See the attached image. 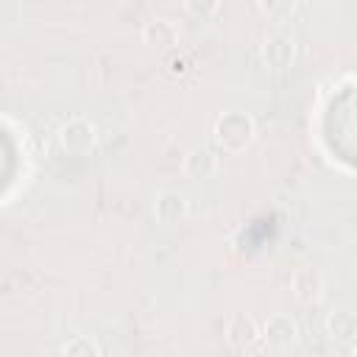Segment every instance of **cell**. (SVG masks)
<instances>
[{
	"instance_id": "obj_9",
	"label": "cell",
	"mask_w": 357,
	"mask_h": 357,
	"mask_svg": "<svg viewBox=\"0 0 357 357\" xmlns=\"http://www.w3.org/2000/svg\"><path fill=\"white\" fill-rule=\"evenodd\" d=\"M142 42L151 50L165 53V50H170V47L178 45V28H176V22H170L165 17H153V20H148L142 25Z\"/></svg>"
},
{
	"instance_id": "obj_3",
	"label": "cell",
	"mask_w": 357,
	"mask_h": 357,
	"mask_svg": "<svg viewBox=\"0 0 357 357\" xmlns=\"http://www.w3.org/2000/svg\"><path fill=\"white\" fill-rule=\"evenodd\" d=\"M223 340H226V346L234 349V351H248V349H254V346L262 340V326H259L251 315L234 312V315L226 321V326H223Z\"/></svg>"
},
{
	"instance_id": "obj_13",
	"label": "cell",
	"mask_w": 357,
	"mask_h": 357,
	"mask_svg": "<svg viewBox=\"0 0 357 357\" xmlns=\"http://www.w3.org/2000/svg\"><path fill=\"white\" fill-rule=\"evenodd\" d=\"M61 354H67V357H98L100 346L89 335H75L73 340H67L61 346Z\"/></svg>"
},
{
	"instance_id": "obj_1",
	"label": "cell",
	"mask_w": 357,
	"mask_h": 357,
	"mask_svg": "<svg viewBox=\"0 0 357 357\" xmlns=\"http://www.w3.org/2000/svg\"><path fill=\"white\" fill-rule=\"evenodd\" d=\"M212 134H215V142L226 153H243L257 137V123H254V117L248 112L231 109V112H223L215 120Z\"/></svg>"
},
{
	"instance_id": "obj_10",
	"label": "cell",
	"mask_w": 357,
	"mask_h": 357,
	"mask_svg": "<svg viewBox=\"0 0 357 357\" xmlns=\"http://www.w3.org/2000/svg\"><path fill=\"white\" fill-rule=\"evenodd\" d=\"M326 332L335 340H357V312L340 307L335 312H329L326 318Z\"/></svg>"
},
{
	"instance_id": "obj_7",
	"label": "cell",
	"mask_w": 357,
	"mask_h": 357,
	"mask_svg": "<svg viewBox=\"0 0 357 357\" xmlns=\"http://www.w3.org/2000/svg\"><path fill=\"white\" fill-rule=\"evenodd\" d=\"M262 61L268 70H287L296 61V39L287 33H271L262 42Z\"/></svg>"
},
{
	"instance_id": "obj_12",
	"label": "cell",
	"mask_w": 357,
	"mask_h": 357,
	"mask_svg": "<svg viewBox=\"0 0 357 357\" xmlns=\"http://www.w3.org/2000/svg\"><path fill=\"white\" fill-rule=\"evenodd\" d=\"M257 6H259V14L268 22L284 25V22L293 20V14L298 8V0H257Z\"/></svg>"
},
{
	"instance_id": "obj_4",
	"label": "cell",
	"mask_w": 357,
	"mask_h": 357,
	"mask_svg": "<svg viewBox=\"0 0 357 357\" xmlns=\"http://www.w3.org/2000/svg\"><path fill=\"white\" fill-rule=\"evenodd\" d=\"M156 223L162 226H176V223H184L187 215H190V201L184 192L178 190H162L156 198H153V206H151Z\"/></svg>"
},
{
	"instance_id": "obj_5",
	"label": "cell",
	"mask_w": 357,
	"mask_h": 357,
	"mask_svg": "<svg viewBox=\"0 0 357 357\" xmlns=\"http://www.w3.org/2000/svg\"><path fill=\"white\" fill-rule=\"evenodd\" d=\"M290 290L296 296V301L301 304H318L324 298V290H326V279L318 268L312 265H304V268H296L293 276H290Z\"/></svg>"
},
{
	"instance_id": "obj_6",
	"label": "cell",
	"mask_w": 357,
	"mask_h": 357,
	"mask_svg": "<svg viewBox=\"0 0 357 357\" xmlns=\"http://www.w3.org/2000/svg\"><path fill=\"white\" fill-rule=\"evenodd\" d=\"M262 340L276 349V351H284L290 349L296 340H298V324L287 315V312H273L265 318L262 324Z\"/></svg>"
},
{
	"instance_id": "obj_8",
	"label": "cell",
	"mask_w": 357,
	"mask_h": 357,
	"mask_svg": "<svg viewBox=\"0 0 357 357\" xmlns=\"http://www.w3.org/2000/svg\"><path fill=\"white\" fill-rule=\"evenodd\" d=\"M181 170H184V176H190V178H212V176L220 170V159H218V153H215L212 148H206V145H192V148L184 153V159H181Z\"/></svg>"
},
{
	"instance_id": "obj_2",
	"label": "cell",
	"mask_w": 357,
	"mask_h": 357,
	"mask_svg": "<svg viewBox=\"0 0 357 357\" xmlns=\"http://www.w3.org/2000/svg\"><path fill=\"white\" fill-rule=\"evenodd\" d=\"M98 142V128L89 117H70L59 128V148L67 156H89Z\"/></svg>"
},
{
	"instance_id": "obj_14",
	"label": "cell",
	"mask_w": 357,
	"mask_h": 357,
	"mask_svg": "<svg viewBox=\"0 0 357 357\" xmlns=\"http://www.w3.org/2000/svg\"><path fill=\"white\" fill-rule=\"evenodd\" d=\"M181 3H184L187 14H192L195 20H209L220 8V0H181Z\"/></svg>"
},
{
	"instance_id": "obj_15",
	"label": "cell",
	"mask_w": 357,
	"mask_h": 357,
	"mask_svg": "<svg viewBox=\"0 0 357 357\" xmlns=\"http://www.w3.org/2000/svg\"><path fill=\"white\" fill-rule=\"evenodd\" d=\"M351 354H357V343H351Z\"/></svg>"
},
{
	"instance_id": "obj_11",
	"label": "cell",
	"mask_w": 357,
	"mask_h": 357,
	"mask_svg": "<svg viewBox=\"0 0 357 357\" xmlns=\"http://www.w3.org/2000/svg\"><path fill=\"white\" fill-rule=\"evenodd\" d=\"M162 70H165L167 78L181 81V78H187V75L192 73V61H190V56L176 45V47H170V50L162 53Z\"/></svg>"
}]
</instances>
